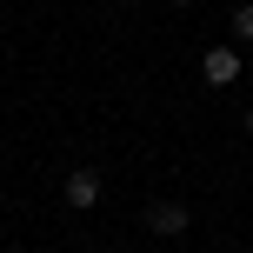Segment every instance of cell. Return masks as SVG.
<instances>
[{"mask_svg": "<svg viewBox=\"0 0 253 253\" xmlns=\"http://www.w3.org/2000/svg\"><path fill=\"white\" fill-rule=\"evenodd\" d=\"M193 227V207L187 200H147V233H160V240H173V233Z\"/></svg>", "mask_w": 253, "mask_h": 253, "instance_id": "6da1fadb", "label": "cell"}, {"mask_svg": "<svg viewBox=\"0 0 253 253\" xmlns=\"http://www.w3.org/2000/svg\"><path fill=\"white\" fill-rule=\"evenodd\" d=\"M200 80H207V87H233V80H240V47H227V40L207 47L200 53Z\"/></svg>", "mask_w": 253, "mask_h": 253, "instance_id": "7a4b0ae2", "label": "cell"}, {"mask_svg": "<svg viewBox=\"0 0 253 253\" xmlns=\"http://www.w3.org/2000/svg\"><path fill=\"white\" fill-rule=\"evenodd\" d=\"M60 200L74 207V213H93V207H100V173H93V167H74L67 187H60Z\"/></svg>", "mask_w": 253, "mask_h": 253, "instance_id": "3957f363", "label": "cell"}, {"mask_svg": "<svg viewBox=\"0 0 253 253\" xmlns=\"http://www.w3.org/2000/svg\"><path fill=\"white\" fill-rule=\"evenodd\" d=\"M233 40H253V0H247V7H233Z\"/></svg>", "mask_w": 253, "mask_h": 253, "instance_id": "277c9868", "label": "cell"}, {"mask_svg": "<svg viewBox=\"0 0 253 253\" xmlns=\"http://www.w3.org/2000/svg\"><path fill=\"white\" fill-rule=\"evenodd\" d=\"M167 7H193V0H167Z\"/></svg>", "mask_w": 253, "mask_h": 253, "instance_id": "5b68a950", "label": "cell"}, {"mask_svg": "<svg viewBox=\"0 0 253 253\" xmlns=\"http://www.w3.org/2000/svg\"><path fill=\"white\" fill-rule=\"evenodd\" d=\"M247 133H253V107H247Z\"/></svg>", "mask_w": 253, "mask_h": 253, "instance_id": "8992f818", "label": "cell"}, {"mask_svg": "<svg viewBox=\"0 0 253 253\" xmlns=\"http://www.w3.org/2000/svg\"><path fill=\"white\" fill-rule=\"evenodd\" d=\"M120 7H133V0H120Z\"/></svg>", "mask_w": 253, "mask_h": 253, "instance_id": "52a82bcc", "label": "cell"}]
</instances>
